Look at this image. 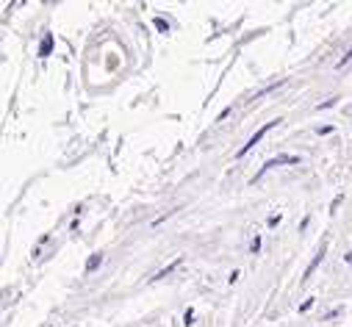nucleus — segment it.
<instances>
[{"instance_id": "obj_11", "label": "nucleus", "mask_w": 352, "mask_h": 327, "mask_svg": "<svg viewBox=\"0 0 352 327\" xmlns=\"http://www.w3.org/2000/svg\"><path fill=\"white\" fill-rule=\"evenodd\" d=\"M258 250H261V239L255 236V239H252V244H249V252H258Z\"/></svg>"}, {"instance_id": "obj_6", "label": "nucleus", "mask_w": 352, "mask_h": 327, "mask_svg": "<svg viewBox=\"0 0 352 327\" xmlns=\"http://www.w3.org/2000/svg\"><path fill=\"white\" fill-rule=\"evenodd\" d=\"M178 266H181V258H178V261H172L169 266H166V269H161L158 275H153V283H155V280H161V277H166V275L172 272V269H178Z\"/></svg>"}, {"instance_id": "obj_12", "label": "nucleus", "mask_w": 352, "mask_h": 327, "mask_svg": "<svg viewBox=\"0 0 352 327\" xmlns=\"http://www.w3.org/2000/svg\"><path fill=\"white\" fill-rule=\"evenodd\" d=\"M350 59H352V47H350V50H347V53H344V59L338 61V64H335V67H344V64H347V61H350Z\"/></svg>"}, {"instance_id": "obj_1", "label": "nucleus", "mask_w": 352, "mask_h": 327, "mask_svg": "<svg viewBox=\"0 0 352 327\" xmlns=\"http://www.w3.org/2000/svg\"><path fill=\"white\" fill-rule=\"evenodd\" d=\"M294 164H302V158H300V155H289V153L275 155V158H269V161H267V164H264V166H261V169L255 172L252 183H255V181H261V178H264V175H267L269 169H275V166H294Z\"/></svg>"}, {"instance_id": "obj_7", "label": "nucleus", "mask_w": 352, "mask_h": 327, "mask_svg": "<svg viewBox=\"0 0 352 327\" xmlns=\"http://www.w3.org/2000/svg\"><path fill=\"white\" fill-rule=\"evenodd\" d=\"M153 25L158 28L161 34H166V31H169V22H166V20H164V17H155V20H153Z\"/></svg>"}, {"instance_id": "obj_3", "label": "nucleus", "mask_w": 352, "mask_h": 327, "mask_svg": "<svg viewBox=\"0 0 352 327\" xmlns=\"http://www.w3.org/2000/svg\"><path fill=\"white\" fill-rule=\"evenodd\" d=\"M53 44H56V39H53V34L47 31V34L42 36V42H39V59H47V56H50Z\"/></svg>"}, {"instance_id": "obj_10", "label": "nucleus", "mask_w": 352, "mask_h": 327, "mask_svg": "<svg viewBox=\"0 0 352 327\" xmlns=\"http://www.w3.org/2000/svg\"><path fill=\"white\" fill-rule=\"evenodd\" d=\"M330 130H333V128H330V125H319V128H316V133H319V136H327Z\"/></svg>"}, {"instance_id": "obj_5", "label": "nucleus", "mask_w": 352, "mask_h": 327, "mask_svg": "<svg viewBox=\"0 0 352 327\" xmlns=\"http://www.w3.org/2000/svg\"><path fill=\"white\" fill-rule=\"evenodd\" d=\"M322 258H325V250H319V252H316V258H313V261L308 264V269H305V275H302V280H308V277L313 275V269H316L319 264H322Z\"/></svg>"}, {"instance_id": "obj_9", "label": "nucleus", "mask_w": 352, "mask_h": 327, "mask_svg": "<svg viewBox=\"0 0 352 327\" xmlns=\"http://www.w3.org/2000/svg\"><path fill=\"white\" fill-rule=\"evenodd\" d=\"M267 225H269V227H275V225H280V214H272V216L267 219Z\"/></svg>"}, {"instance_id": "obj_13", "label": "nucleus", "mask_w": 352, "mask_h": 327, "mask_svg": "<svg viewBox=\"0 0 352 327\" xmlns=\"http://www.w3.org/2000/svg\"><path fill=\"white\" fill-rule=\"evenodd\" d=\"M338 313H341V308H333V310H327L325 313V319H333V316H338Z\"/></svg>"}, {"instance_id": "obj_4", "label": "nucleus", "mask_w": 352, "mask_h": 327, "mask_svg": "<svg viewBox=\"0 0 352 327\" xmlns=\"http://www.w3.org/2000/svg\"><path fill=\"white\" fill-rule=\"evenodd\" d=\"M100 264H103V255H100V252H92V255L86 258V266H83V269H86V275H89V272H95Z\"/></svg>"}, {"instance_id": "obj_2", "label": "nucleus", "mask_w": 352, "mask_h": 327, "mask_svg": "<svg viewBox=\"0 0 352 327\" xmlns=\"http://www.w3.org/2000/svg\"><path fill=\"white\" fill-rule=\"evenodd\" d=\"M277 122H280V120H272V122H269V125H264V128H261V130H255V133H252V136H249L247 142H244V147H241V150H239V155H236V158H244V155H247L249 150H252V147H255L258 142H261V139L267 136L269 130H272V128H277Z\"/></svg>"}, {"instance_id": "obj_8", "label": "nucleus", "mask_w": 352, "mask_h": 327, "mask_svg": "<svg viewBox=\"0 0 352 327\" xmlns=\"http://www.w3.org/2000/svg\"><path fill=\"white\" fill-rule=\"evenodd\" d=\"M183 322H186V325H189V327L194 325V310H191V308L186 310V313H183Z\"/></svg>"}]
</instances>
